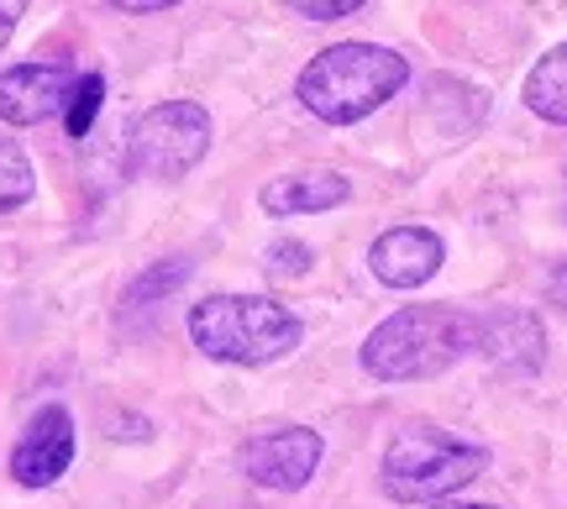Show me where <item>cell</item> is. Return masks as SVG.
Here are the masks:
<instances>
[{
    "label": "cell",
    "mask_w": 567,
    "mask_h": 509,
    "mask_svg": "<svg viewBox=\"0 0 567 509\" xmlns=\"http://www.w3.org/2000/svg\"><path fill=\"white\" fill-rule=\"evenodd\" d=\"M410 84L405 53H394L384 42H337L300 69L295 95L310 116L331 126H352L373 116L389 95H400Z\"/></svg>",
    "instance_id": "obj_1"
},
{
    "label": "cell",
    "mask_w": 567,
    "mask_h": 509,
    "mask_svg": "<svg viewBox=\"0 0 567 509\" xmlns=\"http://www.w3.org/2000/svg\"><path fill=\"white\" fill-rule=\"evenodd\" d=\"M473 346H478V315L446 305H405L389 321H379L363 342V373L384 378V384L436 378Z\"/></svg>",
    "instance_id": "obj_2"
},
{
    "label": "cell",
    "mask_w": 567,
    "mask_h": 509,
    "mask_svg": "<svg viewBox=\"0 0 567 509\" xmlns=\"http://www.w3.org/2000/svg\"><path fill=\"white\" fill-rule=\"evenodd\" d=\"M189 342L216 363L264 367L300 346V315L268 294H210L189 310Z\"/></svg>",
    "instance_id": "obj_3"
},
{
    "label": "cell",
    "mask_w": 567,
    "mask_h": 509,
    "mask_svg": "<svg viewBox=\"0 0 567 509\" xmlns=\"http://www.w3.org/2000/svg\"><path fill=\"white\" fill-rule=\"evenodd\" d=\"M488 468V451L457 430L415 420L384 447V489L400 505H442Z\"/></svg>",
    "instance_id": "obj_4"
},
{
    "label": "cell",
    "mask_w": 567,
    "mask_h": 509,
    "mask_svg": "<svg viewBox=\"0 0 567 509\" xmlns=\"http://www.w3.org/2000/svg\"><path fill=\"white\" fill-rule=\"evenodd\" d=\"M210 153V111L195 101H163L142 111L126 137V158L142 179H184Z\"/></svg>",
    "instance_id": "obj_5"
},
{
    "label": "cell",
    "mask_w": 567,
    "mask_h": 509,
    "mask_svg": "<svg viewBox=\"0 0 567 509\" xmlns=\"http://www.w3.org/2000/svg\"><path fill=\"white\" fill-rule=\"evenodd\" d=\"M321 430L310 426H279V430H258L243 442V472L264 489H305L316 468H321Z\"/></svg>",
    "instance_id": "obj_6"
},
{
    "label": "cell",
    "mask_w": 567,
    "mask_h": 509,
    "mask_svg": "<svg viewBox=\"0 0 567 509\" xmlns=\"http://www.w3.org/2000/svg\"><path fill=\"white\" fill-rule=\"evenodd\" d=\"M69 463H74V415L63 405H42L11 447V478L21 489H48L69 472Z\"/></svg>",
    "instance_id": "obj_7"
},
{
    "label": "cell",
    "mask_w": 567,
    "mask_h": 509,
    "mask_svg": "<svg viewBox=\"0 0 567 509\" xmlns=\"http://www.w3.org/2000/svg\"><path fill=\"white\" fill-rule=\"evenodd\" d=\"M74 90V74L63 63H17L0 74V122L11 126H38L59 116L63 101Z\"/></svg>",
    "instance_id": "obj_8"
},
{
    "label": "cell",
    "mask_w": 567,
    "mask_h": 509,
    "mask_svg": "<svg viewBox=\"0 0 567 509\" xmlns=\"http://www.w3.org/2000/svg\"><path fill=\"white\" fill-rule=\"evenodd\" d=\"M442 258H446L442 237L425 231V226H394V231H384L379 242L368 247V268L389 289H421L425 279H436Z\"/></svg>",
    "instance_id": "obj_9"
},
{
    "label": "cell",
    "mask_w": 567,
    "mask_h": 509,
    "mask_svg": "<svg viewBox=\"0 0 567 509\" xmlns=\"http://www.w3.org/2000/svg\"><path fill=\"white\" fill-rule=\"evenodd\" d=\"M542 321L530 315V310H494L488 321H478V352H484L488 363L509 367V373H530V367H542Z\"/></svg>",
    "instance_id": "obj_10"
},
{
    "label": "cell",
    "mask_w": 567,
    "mask_h": 509,
    "mask_svg": "<svg viewBox=\"0 0 567 509\" xmlns=\"http://www.w3.org/2000/svg\"><path fill=\"white\" fill-rule=\"evenodd\" d=\"M347 195H352V184H347L342 174L321 168V174H289V179L264 184L258 200H264L268 216H305V210H331V205H342Z\"/></svg>",
    "instance_id": "obj_11"
},
{
    "label": "cell",
    "mask_w": 567,
    "mask_h": 509,
    "mask_svg": "<svg viewBox=\"0 0 567 509\" xmlns=\"http://www.w3.org/2000/svg\"><path fill=\"white\" fill-rule=\"evenodd\" d=\"M526 105L542 116V122L567 126V42L551 48L547 59L526 74Z\"/></svg>",
    "instance_id": "obj_12"
},
{
    "label": "cell",
    "mask_w": 567,
    "mask_h": 509,
    "mask_svg": "<svg viewBox=\"0 0 567 509\" xmlns=\"http://www.w3.org/2000/svg\"><path fill=\"white\" fill-rule=\"evenodd\" d=\"M38 189V174H32V158L17 137H0V216L6 210H21Z\"/></svg>",
    "instance_id": "obj_13"
},
{
    "label": "cell",
    "mask_w": 567,
    "mask_h": 509,
    "mask_svg": "<svg viewBox=\"0 0 567 509\" xmlns=\"http://www.w3.org/2000/svg\"><path fill=\"white\" fill-rule=\"evenodd\" d=\"M101 101H105V80L101 74H80L74 90H69V101H63V126H69V137H90V126L101 116Z\"/></svg>",
    "instance_id": "obj_14"
},
{
    "label": "cell",
    "mask_w": 567,
    "mask_h": 509,
    "mask_svg": "<svg viewBox=\"0 0 567 509\" xmlns=\"http://www.w3.org/2000/svg\"><path fill=\"white\" fill-rule=\"evenodd\" d=\"M189 268H195L189 258H163V263H153L137 279V284L126 289V305H147V300L158 305V300H168V294H174V289L189 279Z\"/></svg>",
    "instance_id": "obj_15"
},
{
    "label": "cell",
    "mask_w": 567,
    "mask_h": 509,
    "mask_svg": "<svg viewBox=\"0 0 567 509\" xmlns=\"http://www.w3.org/2000/svg\"><path fill=\"white\" fill-rule=\"evenodd\" d=\"M289 11H300V17L310 21H337V17H352L363 0H284Z\"/></svg>",
    "instance_id": "obj_16"
},
{
    "label": "cell",
    "mask_w": 567,
    "mask_h": 509,
    "mask_svg": "<svg viewBox=\"0 0 567 509\" xmlns=\"http://www.w3.org/2000/svg\"><path fill=\"white\" fill-rule=\"evenodd\" d=\"M268 268H274V273H305V268H310V247H300V242H279L274 247V252H268Z\"/></svg>",
    "instance_id": "obj_17"
},
{
    "label": "cell",
    "mask_w": 567,
    "mask_h": 509,
    "mask_svg": "<svg viewBox=\"0 0 567 509\" xmlns=\"http://www.w3.org/2000/svg\"><path fill=\"white\" fill-rule=\"evenodd\" d=\"M21 17H27V0H0V48L11 42V32H17Z\"/></svg>",
    "instance_id": "obj_18"
},
{
    "label": "cell",
    "mask_w": 567,
    "mask_h": 509,
    "mask_svg": "<svg viewBox=\"0 0 567 509\" xmlns=\"http://www.w3.org/2000/svg\"><path fill=\"white\" fill-rule=\"evenodd\" d=\"M116 11H137V17H147V11H168V6H179V0H111Z\"/></svg>",
    "instance_id": "obj_19"
},
{
    "label": "cell",
    "mask_w": 567,
    "mask_h": 509,
    "mask_svg": "<svg viewBox=\"0 0 567 509\" xmlns=\"http://www.w3.org/2000/svg\"><path fill=\"white\" fill-rule=\"evenodd\" d=\"M431 509H499V505H463V499H442V505H431Z\"/></svg>",
    "instance_id": "obj_20"
}]
</instances>
